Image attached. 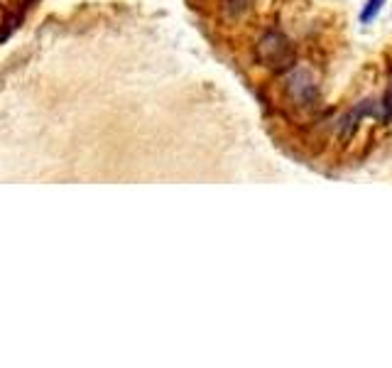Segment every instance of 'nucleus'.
Returning <instances> with one entry per match:
<instances>
[{
	"label": "nucleus",
	"mask_w": 392,
	"mask_h": 368,
	"mask_svg": "<svg viewBox=\"0 0 392 368\" xmlns=\"http://www.w3.org/2000/svg\"><path fill=\"white\" fill-rule=\"evenodd\" d=\"M255 59H258V64L272 69L274 74H282V71L292 69L297 62L295 44L282 33L270 30V33H265L263 37L258 39V44H255Z\"/></svg>",
	"instance_id": "nucleus-1"
},
{
	"label": "nucleus",
	"mask_w": 392,
	"mask_h": 368,
	"mask_svg": "<svg viewBox=\"0 0 392 368\" xmlns=\"http://www.w3.org/2000/svg\"><path fill=\"white\" fill-rule=\"evenodd\" d=\"M285 96L290 98L292 106L297 109H306L319 101V82L312 69L306 66H292L287 69L285 76Z\"/></svg>",
	"instance_id": "nucleus-2"
},
{
	"label": "nucleus",
	"mask_w": 392,
	"mask_h": 368,
	"mask_svg": "<svg viewBox=\"0 0 392 368\" xmlns=\"http://www.w3.org/2000/svg\"><path fill=\"white\" fill-rule=\"evenodd\" d=\"M253 0H221V15L223 20H238L248 12Z\"/></svg>",
	"instance_id": "nucleus-3"
},
{
	"label": "nucleus",
	"mask_w": 392,
	"mask_h": 368,
	"mask_svg": "<svg viewBox=\"0 0 392 368\" xmlns=\"http://www.w3.org/2000/svg\"><path fill=\"white\" fill-rule=\"evenodd\" d=\"M382 6H385V0H368L366 6H363V10H360V22H363V25H371L377 17V12L382 10Z\"/></svg>",
	"instance_id": "nucleus-4"
},
{
	"label": "nucleus",
	"mask_w": 392,
	"mask_h": 368,
	"mask_svg": "<svg viewBox=\"0 0 392 368\" xmlns=\"http://www.w3.org/2000/svg\"><path fill=\"white\" fill-rule=\"evenodd\" d=\"M392 118V82L385 91V98H382V120H390Z\"/></svg>",
	"instance_id": "nucleus-5"
},
{
	"label": "nucleus",
	"mask_w": 392,
	"mask_h": 368,
	"mask_svg": "<svg viewBox=\"0 0 392 368\" xmlns=\"http://www.w3.org/2000/svg\"><path fill=\"white\" fill-rule=\"evenodd\" d=\"M12 3H15V10L25 17V12L30 10V8H35V3H37V0H12Z\"/></svg>",
	"instance_id": "nucleus-6"
}]
</instances>
